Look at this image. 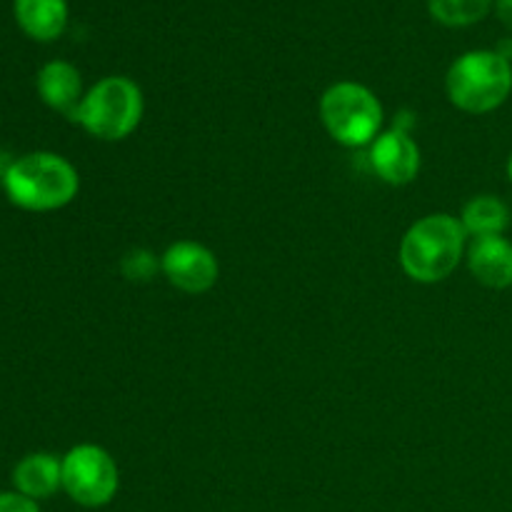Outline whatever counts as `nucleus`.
Wrapping results in <instances>:
<instances>
[{
    "label": "nucleus",
    "mask_w": 512,
    "mask_h": 512,
    "mask_svg": "<svg viewBox=\"0 0 512 512\" xmlns=\"http://www.w3.org/2000/svg\"><path fill=\"white\" fill-rule=\"evenodd\" d=\"M465 250H468V235L460 225V218L450 213H430L405 230L398 260L410 280L435 285L458 270Z\"/></svg>",
    "instance_id": "obj_1"
},
{
    "label": "nucleus",
    "mask_w": 512,
    "mask_h": 512,
    "mask_svg": "<svg viewBox=\"0 0 512 512\" xmlns=\"http://www.w3.org/2000/svg\"><path fill=\"white\" fill-rule=\"evenodd\" d=\"M3 190L15 208L28 213H53L78 198L80 175L63 155L35 150L13 160Z\"/></svg>",
    "instance_id": "obj_2"
},
{
    "label": "nucleus",
    "mask_w": 512,
    "mask_h": 512,
    "mask_svg": "<svg viewBox=\"0 0 512 512\" xmlns=\"http://www.w3.org/2000/svg\"><path fill=\"white\" fill-rule=\"evenodd\" d=\"M445 93L463 113H493L512 93V63L495 50H468L448 68Z\"/></svg>",
    "instance_id": "obj_3"
},
{
    "label": "nucleus",
    "mask_w": 512,
    "mask_h": 512,
    "mask_svg": "<svg viewBox=\"0 0 512 512\" xmlns=\"http://www.w3.org/2000/svg\"><path fill=\"white\" fill-rule=\"evenodd\" d=\"M145 113L143 90L125 75H108L85 90L70 120L105 143L125 140L140 125Z\"/></svg>",
    "instance_id": "obj_4"
},
{
    "label": "nucleus",
    "mask_w": 512,
    "mask_h": 512,
    "mask_svg": "<svg viewBox=\"0 0 512 512\" xmlns=\"http://www.w3.org/2000/svg\"><path fill=\"white\" fill-rule=\"evenodd\" d=\"M318 113L330 138L345 148H370L383 133V103L368 85L355 80L330 85L320 98Z\"/></svg>",
    "instance_id": "obj_5"
},
{
    "label": "nucleus",
    "mask_w": 512,
    "mask_h": 512,
    "mask_svg": "<svg viewBox=\"0 0 512 512\" xmlns=\"http://www.w3.org/2000/svg\"><path fill=\"white\" fill-rule=\"evenodd\" d=\"M63 490L80 508H105L120 490L118 463L100 445H75L63 455Z\"/></svg>",
    "instance_id": "obj_6"
},
{
    "label": "nucleus",
    "mask_w": 512,
    "mask_h": 512,
    "mask_svg": "<svg viewBox=\"0 0 512 512\" xmlns=\"http://www.w3.org/2000/svg\"><path fill=\"white\" fill-rule=\"evenodd\" d=\"M160 273L180 293L203 295L218 283L220 263L208 245L198 240H175L160 255Z\"/></svg>",
    "instance_id": "obj_7"
},
{
    "label": "nucleus",
    "mask_w": 512,
    "mask_h": 512,
    "mask_svg": "<svg viewBox=\"0 0 512 512\" xmlns=\"http://www.w3.org/2000/svg\"><path fill=\"white\" fill-rule=\"evenodd\" d=\"M368 160L373 173L388 185H408L418 178L420 165V148L413 140V135L403 130H383L378 138L370 143Z\"/></svg>",
    "instance_id": "obj_8"
},
{
    "label": "nucleus",
    "mask_w": 512,
    "mask_h": 512,
    "mask_svg": "<svg viewBox=\"0 0 512 512\" xmlns=\"http://www.w3.org/2000/svg\"><path fill=\"white\" fill-rule=\"evenodd\" d=\"M468 270L480 285L505 290L512 285V243L505 235L473 238L465 250Z\"/></svg>",
    "instance_id": "obj_9"
},
{
    "label": "nucleus",
    "mask_w": 512,
    "mask_h": 512,
    "mask_svg": "<svg viewBox=\"0 0 512 512\" xmlns=\"http://www.w3.org/2000/svg\"><path fill=\"white\" fill-rule=\"evenodd\" d=\"M35 88H38L40 100L55 113L73 118L83 100V75L68 60H48L35 75Z\"/></svg>",
    "instance_id": "obj_10"
},
{
    "label": "nucleus",
    "mask_w": 512,
    "mask_h": 512,
    "mask_svg": "<svg viewBox=\"0 0 512 512\" xmlns=\"http://www.w3.org/2000/svg\"><path fill=\"white\" fill-rule=\"evenodd\" d=\"M13 485L30 500H48L63 490V458L53 453H30L13 468Z\"/></svg>",
    "instance_id": "obj_11"
},
{
    "label": "nucleus",
    "mask_w": 512,
    "mask_h": 512,
    "mask_svg": "<svg viewBox=\"0 0 512 512\" xmlns=\"http://www.w3.org/2000/svg\"><path fill=\"white\" fill-rule=\"evenodd\" d=\"M20 30L38 43L60 38L68 25V0H13Z\"/></svg>",
    "instance_id": "obj_12"
},
{
    "label": "nucleus",
    "mask_w": 512,
    "mask_h": 512,
    "mask_svg": "<svg viewBox=\"0 0 512 512\" xmlns=\"http://www.w3.org/2000/svg\"><path fill=\"white\" fill-rule=\"evenodd\" d=\"M460 225L470 240L503 235L510 228V208L498 195H475L463 205Z\"/></svg>",
    "instance_id": "obj_13"
},
{
    "label": "nucleus",
    "mask_w": 512,
    "mask_h": 512,
    "mask_svg": "<svg viewBox=\"0 0 512 512\" xmlns=\"http://www.w3.org/2000/svg\"><path fill=\"white\" fill-rule=\"evenodd\" d=\"M495 0H428L433 20L445 28H468L493 10Z\"/></svg>",
    "instance_id": "obj_14"
},
{
    "label": "nucleus",
    "mask_w": 512,
    "mask_h": 512,
    "mask_svg": "<svg viewBox=\"0 0 512 512\" xmlns=\"http://www.w3.org/2000/svg\"><path fill=\"white\" fill-rule=\"evenodd\" d=\"M118 268L130 283H150L160 273V255H155L150 248H130L120 258Z\"/></svg>",
    "instance_id": "obj_15"
},
{
    "label": "nucleus",
    "mask_w": 512,
    "mask_h": 512,
    "mask_svg": "<svg viewBox=\"0 0 512 512\" xmlns=\"http://www.w3.org/2000/svg\"><path fill=\"white\" fill-rule=\"evenodd\" d=\"M0 512H40V508L35 500L25 498L18 490H8L0 493Z\"/></svg>",
    "instance_id": "obj_16"
},
{
    "label": "nucleus",
    "mask_w": 512,
    "mask_h": 512,
    "mask_svg": "<svg viewBox=\"0 0 512 512\" xmlns=\"http://www.w3.org/2000/svg\"><path fill=\"white\" fill-rule=\"evenodd\" d=\"M493 10L495 15H498L500 23H503L508 30H512V0H495Z\"/></svg>",
    "instance_id": "obj_17"
},
{
    "label": "nucleus",
    "mask_w": 512,
    "mask_h": 512,
    "mask_svg": "<svg viewBox=\"0 0 512 512\" xmlns=\"http://www.w3.org/2000/svg\"><path fill=\"white\" fill-rule=\"evenodd\" d=\"M13 155L10 153H5V150H0V185H3V180H5V175H8V170H10V165H13Z\"/></svg>",
    "instance_id": "obj_18"
},
{
    "label": "nucleus",
    "mask_w": 512,
    "mask_h": 512,
    "mask_svg": "<svg viewBox=\"0 0 512 512\" xmlns=\"http://www.w3.org/2000/svg\"><path fill=\"white\" fill-rule=\"evenodd\" d=\"M505 170H508V180L512 183V153H510V158H508V165H505Z\"/></svg>",
    "instance_id": "obj_19"
}]
</instances>
